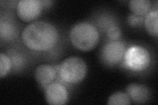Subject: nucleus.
<instances>
[{
    "label": "nucleus",
    "instance_id": "obj_1",
    "mask_svg": "<svg viewBox=\"0 0 158 105\" xmlns=\"http://www.w3.org/2000/svg\"><path fill=\"white\" fill-rule=\"evenodd\" d=\"M23 43L29 49L46 51L56 44L58 34L55 26L44 21H36L28 24L22 32Z\"/></svg>",
    "mask_w": 158,
    "mask_h": 105
},
{
    "label": "nucleus",
    "instance_id": "obj_2",
    "mask_svg": "<svg viewBox=\"0 0 158 105\" xmlns=\"http://www.w3.org/2000/svg\"><path fill=\"white\" fill-rule=\"evenodd\" d=\"M70 39L77 49L88 51L96 46L99 41V33L92 24L79 22L71 28Z\"/></svg>",
    "mask_w": 158,
    "mask_h": 105
},
{
    "label": "nucleus",
    "instance_id": "obj_3",
    "mask_svg": "<svg viewBox=\"0 0 158 105\" xmlns=\"http://www.w3.org/2000/svg\"><path fill=\"white\" fill-rule=\"evenodd\" d=\"M87 72L86 64L78 57H68L59 67V76L68 83H77L85 78Z\"/></svg>",
    "mask_w": 158,
    "mask_h": 105
},
{
    "label": "nucleus",
    "instance_id": "obj_4",
    "mask_svg": "<svg viewBox=\"0 0 158 105\" xmlns=\"http://www.w3.org/2000/svg\"><path fill=\"white\" fill-rule=\"evenodd\" d=\"M125 63L130 69L142 71L149 66L151 58L148 50L140 46H133L125 55Z\"/></svg>",
    "mask_w": 158,
    "mask_h": 105
},
{
    "label": "nucleus",
    "instance_id": "obj_5",
    "mask_svg": "<svg viewBox=\"0 0 158 105\" xmlns=\"http://www.w3.org/2000/svg\"><path fill=\"white\" fill-rule=\"evenodd\" d=\"M42 2L38 0H21L17 4V11L19 18L24 22H31L41 13Z\"/></svg>",
    "mask_w": 158,
    "mask_h": 105
},
{
    "label": "nucleus",
    "instance_id": "obj_6",
    "mask_svg": "<svg viewBox=\"0 0 158 105\" xmlns=\"http://www.w3.org/2000/svg\"><path fill=\"white\" fill-rule=\"evenodd\" d=\"M125 47L120 42H111L107 43L103 47L102 57L106 63L114 65L119 63L125 55Z\"/></svg>",
    "mask_w": 158,
    "mask_h": 105
},
{
    "label": "nucleus",
    "instance_id": "obj_7",
    "mask_svg": "<svg viewBox=\"0 0 158 105\" xmlns=\"http://www.w3.org/2000/svg\"><path fill=\"white\" fill-rule=\"evenodd\" d=\"M46 102L52 105L65 104L68 100L66 88L59 83H52L46 89Z\"/></svg>",
    "mask_w": 158,
    "mask_h": 105
},
{
    "label": "nucleus",
    "instance_id": "obj_8",
    "mask_svg": "<svg viewBox=\"0 0 158 105\" xmlns=\"http://www.w3.org/2000/svg\"><path fill=\"white\" fill-rule=\"evenodd\" d=\"M56 70L49 64H42L38 66L34 72V76L36 81L43 86L50 84L56 79Z\"/></svg>",
    "mask_w": 158,
    "mask_h": 105
},
{
    "label": "nucleus",
    "instance_id": "obj_9",
    "mask_svg": "<svg viewBox=\"0 0 158 105\" xmlns=\"http://www.w3.org/2000/svg\"><path fill=\"white\" fill-rule=\"evenodd\" d=\"M130 99L136 103H144L149 97V91L147 87L138 83H131L127 88Z\"/></svg>",
    "mask_w": 158,
    "mask_h": 105
},
{
    "label": "nucleus",
    "instance_id": "obj_10",
    "mask_svg": "<svg viewBox=\"0 0 158 105\" xmlns=\"http://www.w3.org/2000/svg\"><path fill=\"white\" fill-rule=\"evenodd\" d=\"M151 7L152 3L149 0H132L129 2L131 11L139 17L147 14L150 12Z\"/></svg>",
    "mask_w": 158,
    "mask_h": 105
},
{
    "label": "nucleus",
    "instance_id": "obj_11",
    "mask_svg": "<svg viewBox=\"0 0 158 105\" xmlns=\"http://www.w3.org/2000/svg\"><path fill=\"white\" fill-rule=\"evenodd\" d=\"M158 12L157 10L148 13L145 17L144 24L147 32L153 36H157Z\"/></svg>",
    "mask_w": 158,
    "mask_h": 105
},
{
    "label": "nucleus",
    "instance_id": "obj_12",
    "mask_svg": "<svg viewBox=\"0 0 158 105\" xmlns=\"http://www.w3.org/2000/svg\"><path fill=\"white\" fill-rule=\"evenodd\" d=\"M107 104L110 105H128L131 104V99L128 94L124 92H115L109 97Z\"/></svg>",
    "mask_w": 158,
    "mask_h": 105
},
{
    "label": "nucleus",
    "instance_id": "obj_13",
    "mask_svg": "<svg viewBox=\"0 0 158 105\" xmlns=\"http://www.w3.org/2000/svg\"><path fill=\"white\" fill-rule=\"evenodd\" d=\"M16 31L13 25L7 21H1L0 24V36L2 39L8 40L15 37Z\"/></svg>",
    "mask_w": 158,
    "mask_h": 105
},
{
    "label": "nucleus",
    "instance_id": "obj_14",
    "mask_svg": "<svg viewBox=\"0 0 158 105\" xmlns=\"http://www.w3.org/2000/svg\"><path fill=\"white\" fill-rule=\"evenodd\" d=\"M11 62L9 57L6 54H0V77L6 76L11 69Z\"/></svg>",
    "mask_w": 158,
    "mask_h": 105
},
{
    "label": "nucleus",
    "instance_id": "obj_15",
    "mask_svg": "<svg viewBox=\"0 0 158 105\" xmlns=\"http://www.w3.org/2000/svg\"><path fill=\"white\" fill-rule=\"evenodd\" d=\"M107 35L108 38L112 39V40H117V39L120 38L121 35V30L118 26H112L108 28Z\"/></svg>",
    "mask_w": 158,
    "mask_h": 105
},
{
    "label": "nucleus",
    "instance_id": "obj_16",
    "mask_svg": "<svg viewBox=\"0 0 158 105\" xmlns=\"http://www.w3.org/2000/svg\"><path fill=\"white\" fill-rule=\"evenodd\" d=\"M142 19L139 16L135 15V14H131L128 18V22L131 26H136V25L138 26L140 24Z\"/></svg>",
    "mask_w": 158,
    "mask_h": 105
}]
</instances>
